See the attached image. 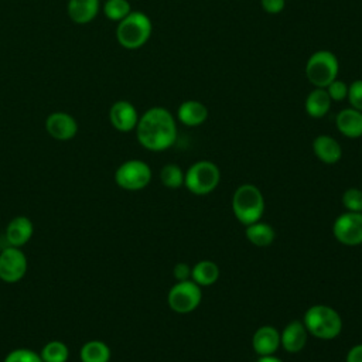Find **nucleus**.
Wrapping results in <instances>:
<instances>
[{
	"mask_svg": "<svg viewBox=\"0 0 362 362\" xmlns=\"http://www.w3.org/2000/svg\"><path fill=\"white\" fill-rule=\"evenodd\" d=\"M339 64L334 52L320 49L314 52L305 64V76L315 88H327L337 79Z\"/></svg>",
	"mask_w": 362,
	"mask_h": 362,
	"instance_id": "6",
	"label": "nucleus"
},
{
	"mask_svg": "<svg viewBox=\"0 0 362 362\" xmlns=\"http://www.w3.org/2000/svg\"><path fill=\"white\" fill-rule=\"evenodd\" d=\"M115 181L126 191H140L151 181V168L141 160H127L117 167Z\"/></svg>",
	"mask_w": 362,
	"mask_h": 362,
	"instance_id": "8",
	"label": "nucleus"
},
{
	"mask_svg": "<svg viewBox=\"0 0 362 362\" xmlns=\"http://www.w3.org/2000/svg\"><path fill=\"white\" fill-rule=\"evenodd\" d=\"M308 335L304 322L293 320L280 331V346L288 354H297L305 346Z\"/></svg>",
	"mask_w": 362,
	"mask_h": 362,
	"instance_id": "13",
	"label": "nucleus"
},
{
	"mask_svg": "<svg viewBox=\"0 0 362 362\" xmlns=\"http://www.w3.org/2000/svg\"><path fill=\"white\" fill-rule=\"evenodd\" d=\"M99 11V0H69L68 16L76 24L92 21Z\"/></svg>",
	"mask_w": 362,
	"mask_h": 362,
	"instance_id": "20",
	"label": "nucleus"
},
{
	"mask_svg": "<svg viewBox=\"0 0 362 362\" xmlns=\"http://www.w3.org/2000/svg\"><path fill=\"white\" fill-rule=\"evenodd\" d=\"M103 13L109 20L120 21L132 13V7L127 0H105Z\"/></svg>",
	"mask_w": 362,
	"mask_h": 362,
	"instance_id": "26",
	"label": "nucleus"
},
{
	"mask_svg": "<svg viewBox=\"0 0 362 362\" xmlns=\"http://www.w3.org/2000/svg\"><path fill=\"white\" fill-rule=\"evenodd\" d=\"M34 233V225L27 216H16L6 226V240L8 246H24Z\"/></svg>",
	"mask_w": 362,
	"mask_h": 362,
	"instance_id": "15",
	"label": "nucleus"
},
{
	"mask_svg": "<svg viewBox=\"0 0 362 362\" xmlns=\"http://www.w3.org/2000/svg\"><path fill=\"white\" fill-rule=\"evenodd\" d=\"M331 103L332 100L327 93L325 88H315L307 95L304 107L308 116L314 119H321L329 112Z\"/></svg>",
	"mask_w": 362,
	"mask_h": 362,
	"instance_id": "19",
	"label": "nucleus"
},
{
	"mask_svg": "<svg viewBox=\"0 0 362 362\" xmlns=\"http://www.w3.org/2000/svg\"><path fill=\"white\" fill-rule=\"evenodd\" d=\"M313 151L325 164H335L342 157L341 144L328 134H320L313 141Z\"/></svg>",
	"mask_w": 362,
	"mask_h": 362,
	"instance_id": "17",
	"label": "nucleus"
},
{
	"mask_svg": "<svg viewBox=\"0 0 362 362\" xmlns=\"http://www.w3.org/2000/svg\"><path fill=\"white\" fill-rule=\"evenodd\" d=\"M173 274L177 279V281H182V280H188L191 279V267L188 263L180 262L174 266L173 269Z\"/></svg>",
	"mask_w": 362,
	"mask_h": 362,
	"instance_id": "32",
	"label": "nucleus"
},
{
	"mask_svg": "<svg viewBox=\"0 0 362 362\" xmlns=\"http://www.w3.org/2000/svg\"><path fill=\"white\" fill-rule=\"evenodd\" d=\"M245 235H246V239L257 247L270 246L276 238V232H274L273 226L266 222H262V221L246 225Z\"/></svg>",
	"mask_w": 362,
	"mask_h": 362,
	"instance_id": "21",
	"label": "nucleus"
},
{
	"mask_svg": "<svg viewBox=\"0 0 362 362\" xmlns=\"http://www.w3.org/2000/svg\"><path fill=\"white\" fill-rule=\"evenodd\" d=\"M202 300L201 286L191 279L177 281L168 291L167 303L170 308L177 314L192 313Z\"/></svg>",
	"mask_w": 362,
	"mask_h": 362,
	"instance_id": "7",
	"label": "nucleus"
},
{
	"mask_svg": "<svg viewBox=\"0 0 362 362\" xmlns=\"http://www.w3.org/2000/svg\"><path fill=\"white\" fill-rule=\"evenodd\" d=\"M219 167L209 160H199L187 170L184 187H187V189L195 195H206L219 185Z\"/></svg>",
	"mask_w": 362,
	"mask_h": 362,
	"instance_id": "5",
	"label": "nucleus"
},
{
	"mask_svg": "<svg viewBox=\"0 0 362 362\" xmlns=\"http://www.w3.org/2000/svg\"><path fill=\"white\" fill-rule=\"evenodd\" d=\"M264 198L255 184L239 185L232 195V211L242 225H250L262 219L264 214Z\"/></svg>",
	"mask_w": 362,
	"mask_h": 362,
	"instance_id": "3",
	"label": "nucleus"
},
{
	"mask_svg": "<svg viewBox=\"0 0 362 362\" xmlns=\"http://www.w3.org/2000/svg\"><path fill=\"white\" fill-rule=\"evenodd\" d=\"M337 129L348 139H358L362 136V112L346 107L338 112L335 117Z\"/></svg>",
	"mask_w": 362,
	"mask_h": 362,
	"instance_id": "16",
	"label": "nucleus"
},
{
	"mask_svg": "<svg viewBox=\"0 0 362 362\" xmlns=\"http://www.w3.org/2000/svg\"><path fill=\"white\" fill-rule=\"evenodd\" d=\"M262 8L269 14H279L286 7V0H260Z\"/></svg>",
	"mask_w": 362,
	"mask_h": 362,
	"instance_id": "31",
	"label": "nucleus"
},
{
	"mask_svg": "<svg viewBox=\"0 0 362 362\" xmlns=\"http://www.w3.org/2000/svg\"><path fill=\"white\" fill-rule=\"evenodd\" d=\"M345 362H362V344H356L352 348H349Z\"/></svg>",
	"mask_w": 362,
	"mask_h": 362,
	"instance_id": "33",
	"label": "nucleus"
},
{
	"mask_svg": "<svg viewBox=\"0 0 362 362\" xmlns=\"http://www.w3.org/2000/svg\"><path fill=\"white\" fill-rule=\"evenodd\" d=\"M346 99L351 107L362 112V79H356L351 85H348Z\"/></svg>",
	"mask_w": 362,
	"mask_h": 362,
	"instance_id": "29",
	"label": "nucleus"
},
{
	"mask_svg": "<svg viewBox=\"0 0 362 362\" xmlns=\"http://www.w3.org/2000/svg\"><path fill=\"white\" fill-rule=\"evenodd\" d=\"M342 205L346 211L362 212V189L351 187L342 194Z\"/></svg>",
	"mask_w": 362,
	"mask_h": 362,
	"instance_id": "27",
	"label": "nucleus"
},
{
	"mask_svg": "<svg viewBox=\"0 0 362 362\" xmlns=\"http://www.w3.org/2000/svg\"><path fill=\"white\" fill-rule=\"evenodd\" d=\"M136 136L139 143L147 150H167L177 139L175 119L165 107H150L141 115V117H139Z\"/></svg>",
	"mask_w": 362,
	"mask_h": 362,
	"instance_id": "1",
	"label": "nucleus"
},
{
	"mask_svg": "<svg viewBox=\"0 0 362 362\" xmlns=\"http://www.w3.org/2000/svg\"><path fill=\"white\" fill-rule=\"evenodd\" d=\"M219 267L212 260H201L191 267V280L198 286H212L219 279Z\"/></svg>",
	"mask_w": 362,
	"mask_h": 362,
	"instance_id": "22",
	"label": "nucleus"
},
{
	"mask_svg": "<svg viewBox=\"0 0 362 362\" xmlns=\"http://www.w3.org/2000/svg\"><path fill=\"white\" fill-rule=\"evenodd\" d=\"M3 362H42L40 354L27 349V348H17L8 352Z\"/></svg>",
	"mask_w": 362,
	"mask_h": 362,
	"instance_id": "28",
	"label": "nucleus"
},
{
	"mask_svg": "<svg viewBox=\"0 0 362 362\" xmlns=\"http://www.w3.org/2000/svg\"><path fill=\"white\" fill-rule=\"evenodd\" d=\"M252 348L259 356L274 355L280 348V331L273 325L259 327L252 337Z\"/></svg>",
	"mask_w": 362,
	"mask_h": 362,
	"instance_id": "14",
	"label": "nucleus"
},
{
	"mask_svg": "<svg viewBox=\"0 0 362 362\" xmlns=\"http://www.w3.org/2000/svg\"><path fill=\"white\" fill-rule=\"evenodd\" d=\"M256 362H283V361L274 355H266V356H259Z\"/></svg>",
	"mask_w": 362,
	"mask_h": 362,
	"instance_id": "34",
	"label": "nucleus"
},
{
	"mask_svg": "<svg viewBox=\"0 0 362 362\" xmlns=\"http://www.w3.org/2000/svg\"><path fill=\"white\" fill-rule=\"evenodd\" d=\"M184 177L185 173L181 170L180 165L174 163H168L160 170V181L164 187L170 189L181 188L184 185Z\"/></svg>",
	"mask_w": 362,
	"mask_h": 362,
	"instance_id": "25",
	"label": "nucleus"
},
{
	"mask_svg": "<svg viewBox=\"0 0 362 362\" xmlns=\"http://www.w3.org/2000/svg\"><path fill=\"white\" fill-rule=\"evenodd\" d=\"M153 31L150 18L141 11H132L119 21L116 28V38L126 49H137L143 47Z\"/></svg>",
	"mask_w": 362,
	"mask_h": 362,
	"instance_id": "4",
	"label": "nucleus"
},
{
	"mask_svg": "<svg viewBox=\"0 0 362 362\" xmlns=\"http://www.w3.org/2000/svg\"><path fill=\"white\" fill-rule=\"evenodd\" d=\"M48 134L55 140H71L78 132L76 120L65 112H54L45 120Z\"/></svg>",
	"mask_w": 362,
	"mask_h": 362,
	"instance_id": "12",
	"label": "nucleus"
},
{
	"mask_svg": "<svg viewBox=\"0 0 362 362\" xmlns=\"http://www.w3.org/2000/svg\"><path fill=\"white\" fill-rule=\"evenodd\" d=\"M303 322L313 337L324 341L337 338L342 331L339 313L325 304H314L304 313Z\"/></svg>",
	"mask_w": 362,
	"mask_h": 362,
	"instance_id": "2",
	"label": "nucleus"
},
{
	"mask_svg": "<svg viewBox=\"0 0 362 362\" xmlns=\"http://www.w3.org/2000/svg\"><path fill=\"white\" fill-rule=\"evenodd\" d=\"M109 120L116 130L127 133L136 129L139 122V113L130 102L117 100L110 106Z\"/></svg>",
	"mask_w": 362,
	"mask_h": 362,
	"instance_id": "11",
	"label": "nucleus"
},
{
	"mask_svg": "<svg viewBox=\"0 0 362 362\" xmlns=\"http://www.w3.org/2000/svg\"><path fill=\"white\" fill-rule=\"evenodd\" d=\"M325 90L329 95L331 100H335V102H341V100L346 99V96H348V85L339 79H334L325 88Z\"/></svg>",
	"mask_w": 362,
	"mask_h": 362,
	"instance_id": "30",
	"label": "nucleus"
},
{
	"mask_svg": "<svg viewBox=\"0 0 362 362\" xmlns=\"http://www.w3.org/2000/svg\"><path fill=\"white\" fill-rule=\"evenodd\" d=\"M79 358L82 362H109L110 348L103 341L92 339L82 345Z\"/></svg>",
	"mask_w": 362,
	"mask_h": 362,
	"instance_id": "23",
	"label": "nucleus"
},
{
	"mask_svg": "<svg viewBox=\"0 0 362 362\" xmlns=\"http://www.w3.org/2000/svg\"><path fill=\"white\" fill-rule=\"evenodd\" d=\"M27 257L20 247L7 246L0 252V280L6 283L20 281L27 272Z\"/></svg>",
	"mask_w": 362,
	"mask_h": 362,
	"instance_id": "10",
	"label": "nucleus"
},
{
	"mask_svg": "<svg viewBox=\"0 0 362 362\" xmlns=\"http://www.w3.org/2000/svg\"><path fill=\"white\" fill-rule=\"evenodd\" d=\"M42 362H66L69 358V349L62 341H49L40 352Z\"/></svg>",
	"mask_w": 362,
	"mask_h": 362,
	"instance_id": "24",
	"label": "nucleus"
},
{
	"mask_svg": "<svg viewBox=\"0 0 362 362\" xmlns=\"http://www.w3.org/2000/svg\"><path fill=\"white\" fill-rule=\"evenodd\" d=\"M334 238L345 246L362 245V212L345 211L332 223Z\"/></svg>",
	"mask_w": 362,
	"mask_h": 362,
	"instance_id": "9",
	"label": "nucleus"
},
{
	"mask_svg": "<svg viewBox=\"0 0 362 362\" xmlns=\"http://www.w3.org/2000/svg\"><path fill=\"white\" fill-rule=\"evenodd\" d=\"M177 117L182 124L195 127L208 119V107L199 100H185L178 106Z\"/></svg>",
	"mask_w": 362,
	"mask_h": 362,
	"instance_id": "18",
	"label": "nucleus"
}]
</instances>
